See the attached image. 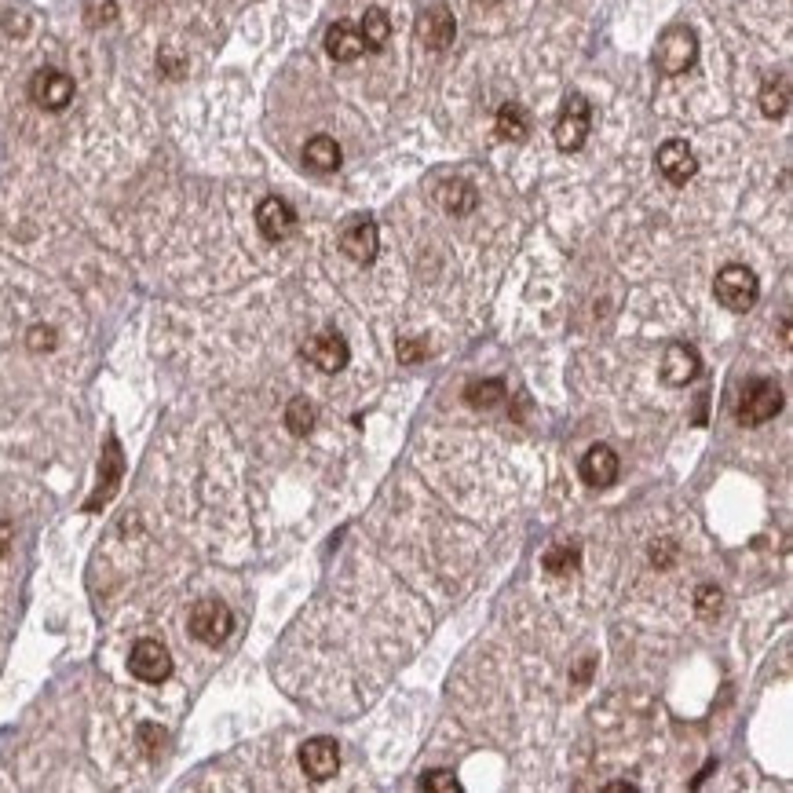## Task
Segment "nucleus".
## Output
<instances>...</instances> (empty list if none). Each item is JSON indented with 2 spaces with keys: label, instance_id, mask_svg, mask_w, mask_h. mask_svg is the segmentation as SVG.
I'll return each instance as SVG.
<instances>
[{
  "label": "nucleus",
  "instance_id": "f257e3e1",
  "mask_svg": "<svg viewBox=\"0 0 793 793\" xmlns=\"http://www.w3.org/2000/svg\"><path fill=\"white\" fill-rule=\"evenodd\" d=\"M589 128H593V106L582 92H571L567 103H563L560 117H556V147L574 154V150L585 147V139H589Z\"/></svg>",
  "mask_w": 793,
  "mask_h": 793
},
{
  "label": "nucleus",
  "instance_id": "9b49d317",
  "mask_svg": "<svg viewBox=\"0 0 793 793\" xmlns=\"http://www.w3.org/2000/svg\"><path fill=\"white\" fill-rule=\"evenodd\" d=\"M256 227H260V234H264L267 242H282V238H289V234L297 231V212H293V205H289L286 198H264L260 205H256Z\"/></svg>",
  "mask_w": 793,
  "mask_h": 793
},
{
  "label": "nucleus",
  "instance_id": "9d476101",
  "mask_svg": "<svg viewBox=\"0 0 793 793\" xmlns=\"http://www.w3.org/2000/svg\"><path fill=\"white\" fill-rule=\"evenodd\" d=\"M340 249L355 260V264H373L377 260V249H381V231L370 216H355V220L344 227L340 234Z\"/></svg>",
  "mask_w": 793,
  "mask_h": 793
},
{
  "label": "nucleus",
  "instance_id": "20e7f679",
  "mask_svg": "<svg viewBox=\"0 0 793 793\" xmlns=\"http://www.w3.org/2000/svg\"><path fill=\"white\" fill-rule=\"evenodd\" d=\"M234 629V614L223 600H198L191 611V636L201 644H223Z\"/></svg>",
  "mask_w": 793,
  "mask_h": 793
},
{
  "label": "nucleus",
  "instance_id": "b1692460",
  "mask_svg": "<svg viewBox=\"0 0 793 793\" xmlns=\"http://www.w3.org/2000/svg\"><path fill=\"white\" fill-rule=\"evenodd\" d=\"M286 424H289V432L293 435H311V428H315V402H307L304 395L289 402Z\"/></svg>",
  "mask_w": 793,
  "mask_h": 793
},
{
  "label": "nucleus",
  "instance_id": "39448f33",
  "mask_svg": "<svg viewBox=\"0 0 793 793\" xmlns=\"http://www.w3.org/2000/svg\"><path fill=\"white\" fill-rule=\"evenodd\" d=\"M30 99L41 106V110H48V114H59V110H66L70 99H74V77L63 74V70L44 66V70H37L30 81Z\"/></svg>",
  "mask_w": 793,
  "mask_h": 793
},
{
  "label": "nucleus",
  "instance_id": "7ed1b4c3",
  "mask_svg": "<svg viewBox=\"0 0 793 793\" xmlns=\"http://www.w3.org/2000/svg\"><path fill=\"white\" fill-rule=\"evenodd\" d=\"M695 55H698L695 30H688V26H673V30H666L662 33V41H658L655 66L669 77L688 74L691 66H695Z\"/></svg>",
  "mask_w": 793,
  "mask_h": 793
},
{
  "label": "nucleus",
  "instance_id": "f8f14e48",
  "mask_svg": "<svg viewBox=\"0 0 793 793\" xmlns=\"http://www.w3.org/2000/svg\"><path fill=\"white\" fill-rule=\"evenodd\" d=\"M658 172L666 176L673 187H684V183L691 180L698 172V158H695V150L684 143V139H666L662 147H658Z\"/></svg>",
  "mask_w": 793,
  "mask_h": 793
},
{
  "label": "nucleus",
  "instance_id": "c85d7f7f",
  "mask_svg": "<svg viewBox=\"0 0 793 793\" xmlns=\"http://www.w3.org/2000/svg\"><path fill=\"white\" fill-rule=\"evenodd\" d=\"M424 355H428V348H424L421 340H410V337L399 340V359L402 362H417V359H424Z\"/></svg>",
  "mask_w": 793,
  "mask_h": 793
},
{
  "label": "nucleus",
  "instance_id": "f3484780",
  "mask_svg": "<svg viewBox=\"0 0 793 793\" xmlns=\"http://www.w3.org/2000/svg\"><path fill=\"white\" fill-rule=\"evenodd\" d=\"M435 201H439L450 216H468V212L479 205V191L468 180H443L435 187Z\"/></svg>",
  "mask_w": 793,
  "mask_h": 793
},
{
  "label": "nucleus",
  "instance_id": "412c9836",
  "mask_svg": "<svg viewBox=\"0 0 793 793\" xmlns=\"http://www.w3.org/2000/svg\"><path fill=\"white\" fill-rule=\"evenodd\" d=\"M497 136L508 143H523L530 136V114L519 103H505L497 110Z\"/></svg>",
  "mask_w": 793,
  "mask_h": 793
},
{
  "label": "nucleus",
  "instance_id": "6ab92c4d",
  "mask_svg": "<svg viewBox=\"0 0 793 793\" xmlns=\"http://www.w3.org/2000/svg\"><path fill=\"white\" fill-rule=\"evenodd\" d=\"M340 143L333 136H315V139H307V147H304V165L311 172H318V176H329V172H337L340 169Z\"/></svg>",
  "mask_w": 793,
  "mask_h": 793
},
{
  "label": "nucleus",
  "instance_id": "c756f323",
  "mask_svg": "<svg viewBox=\"0 0 793 793\" xmlns=\"http://www.w3.org/2000/svg\"><path fill=\"white\" fill-rule=\"evenodd\" d=\"M8 549H11V527L4 523V519H0V560L8 556Z\"/></svg>",
  "mask_w": 793,
  "mask_h": 793
},
{
  "label": "nucleus",
  "instance_id": "bb28decb",
  "mask_svg": "<svg viewBox=\"0 0 793 793\" xmlns=\"http://www.w3.org/2000/svg\"><path fill=\"white\" fill-rule=\"evenodd\" d=\"M421 786L432 793H461V783L454 779V772H428L421 779Z\"/></svg>",
  "mask_w": 793,
  "mask_h": 793
},
{
  "label": "nucleus",
  "instance_id": "0eeeda50",
  "mask_svg": "<svg viewBox=\"0 0 793 793\" xmlns=\"http://www.w3.org/2000/svg\"><path fill=\"white\" fill-rule=\"evenodd\" d=\"M128 669L132 677H139L143 684H161V680L172 677V655L165 651V644L158 640H139L128 655Z\"/></svg>",
  "mask_w": 793,
  "mask_h": 793
},
{
  "label": "nucleus",
  "instance_id": "4468645a",
  "mask_svg": "<svg viewBox=\"0 0 793 793\" xmlns=\"http://www.w3.org/2000/svg\"><path fill=\"white\" fill-rule=\"evenodd\" d=\"M698 377V351L691 344H669L662 355V381L684 388Z\"/></svg>",
  "mask_w": 793,
  "mask_h": 793
},
{
  "label": "nucleus",
  "instance_id": "cd10ccee",
  "mask_svg": "<svg viewBox=\"0 0 793 793\" xmlns=\"http://www.w3.org/2000/svg\"><path fill=\"white\" fill-rule=\"evenodd\" d=\"M673 556H677V545L669 538H662V541H655L651 545V560H655V567H669L673 563Z\"/></svg>",
  "mask_w": 793,
  "mask_h": 793
},
{
  "label": "nucleus",
  "instance_id": "393cba45",
  "mask_svg": "<svg viewBox=\"0 0 793 793\" xmlns=\"http://www.w3.org/2000/svg\"><path fill=\"white\" fill-rule=\"evenodd\" d=\"M468 395V406H476V410H490V406H497L501 402V395H505V384L501 381H476L465 388Z\"/></svg>",
  "mask_w": 793,
  "mask_h": 793
},
{
  "label": "nucleus",
  "instance_id": "4be33fe9",
  "mask_svg": "<svg viewBox=\"0 0 793 793\" xmlns=\"http://www.w3.org/2000/svg\"><path fill=\"white\" fill-rule=\"evenodd\" d=\"M761 110L764 117H786V110H790V77H775V81H768V85L761 88Z\"/></svg>",
  "mask_w": 793,
  "mask_h": 793
},
{
  "label": "nucleus",
  "instance_id": "a878e982",
  "mask_svg": "<svg viewBox=\"0 0 793 793\" xmlns=\"http://www.w3.org/2000/svg\"><path fill=\"white\" fill-rule=\"evenodd\" d=\"M720 603H724V596H720L717 585H702L695 593V607L702 618H713V614H720Z\"/></svg>",
  "mask_w": 793,
  "mask_h": 793
},
{
  "label": "nucleus",
  "instance_id": "dca6fc26",
  "mask_svg": "<svg viewBox=\"0 0 793 793\" xmlns=\"http://www.w3.org/2000/svg\"><path fill=\"white\" fill-rule=\"evenodd\" d=\"M582 479L589 483V487H611L614 479H618V454H614L611 446H589L582 457Z\"/></svg>",
  "mask_w": 793,
  "mask_h": 793
},
{
  "label": "nucleus",
  "instance_id": "aec40b11",
  "mask_svg": "<svg viewBox=\"0 0 793 793\" xmlns=\"http://www.w3.org/2000/svg\"><path fill=\"white\" fill-rule=\"evenodd\" d=\"M359 33H362V44H366V52H384L388 41H392V19H388V11L384 8H370L362 15L359 22Z\"/></svg>",
  "mask_w": 793,
  "mask_h": 793
},
{
  "label": "nucleus",
  "instance_id": "6e6552de",
  "mask_svg": "<svg viewBox=\"0 0 793 793\" xmlns=\"http://www.w3.org/2000/svg\"><path fill=\"white\" fill-rule=\"evenodd\" d=\"M304 359L311 362V366H318L322 373H340L344 366H348L351 348L340 333L326 329V333H315V337L304 344Z\"/></svg>",
  "mask_w": 793,
  "mask_h": 793
},
{
  "label": "nucleus",
  "instance_id": "f03ea898",
  "mask_svg": "<svg viewBox=\"0 0 793 793\" xmlns=\"http://www.w3.org/2000/svg\"><path fill=\"white\" fill-rule=\"evenodd\" d=\"M713 293H717V300L728 311H750L753 304H757V297H761V282H757V275H753L750 267L742 264H728L724 271L717 275V282H713Z\"/></svg>",
  "mask_w": 793,
  "mask_h": 793
},
{
  "label": "nucleus",
  "instance_id": "423d86ee",
  "mask_svg": "<svg viewBox=\"0 0 793 793\" xmlns=\"http://www.w3.org/2000/svg\"><path fill=\"white\" fill-rule=\"evenodd\" d=\"M779 410H783V388L775 381H753L739 402V421L757 428V424L772 421Z\"/></svg>",
  "mask_w": 793,
  "mask_h": 793
},
{
  "label": "nucleus",
  "instance_id": "a211bd4d",
  "mask_svg": "<svg viewBox=\"0 0 793 793\" xmlns=\"http://www.w3.org/2000/svg\"><path fill=\"white\" fill-rule=\"evenodd\" d=\"M121 468H125V461H121V450H117V439H110L106 443V454H103V465H99V490L96 497L88 501V512H96L99 505H106L110 497H114L117 490V479H121Z\"/></svg>",
  "mask_w": 793,
  "mask_h": 793
},
{
  "label": "nucleus",
  "instance_id": "5701e85b",
  "mask_svg": "<svg viewBox=\"0 0 793 793\" xmlns=\"http://www.w3.org/2000/svg\"><path fill=\"white\" fill-rule=\"evenodd\" d=\"M541 563H545V571L549 574H571V571H578L582 552L574 549V545H552V549L541 556Z\"/></svg>",
  "mask_w": 793,
  "mask_h": 793
},
{
  "label": "nucleus",
  "instance_id": "ddd939ff",
  "mask_svg": "<svg viewBox=\"0 0 793 793\" xmlns=\"http://www.w3.org/2000/svg\"><path fill=\"white\" fill-rule=\"evenodd\" d=\"M300 768H304L307 779H315V783H326L333 779L340 768V750L333 739H307L300 746Z\"/></svg>",
  "mask_w": 793,
  "mask_h": 793
},
{
  "label": "nucleus",
  "instance_id": "1a4fd4ad",
  "mask_svg": "<svg viewBox=\"0 0 793 793\" xmlns=\"http://www.w3.org/2000/svg\"><path fill=\"white\" fill-rule=\"evenodd\" d=\"M417 37L428 52H446L457 37V22H454V11L443 8V4H435V8H424L417 15Z\"/></svg>",
  "mask_w": 793,
  "mask_h": 793
},
{
  "label": "nucleus",
  "instance_id": "2eb2a0df",
  "mask_svg": "<svg viewBox=\"0 0 793 793\" xmlns=\"http://www.w3.org/2000/svg\"><path fill=\"white\" fill-rule=\"evenodd\" d=\"M326 52H329V59H337V63H355V59L366 52L359 26L348 19L333 22L326 30Z\"/></svg>",
  "mask_w": 793,
  "mask_h": 793
}]
</instances>
